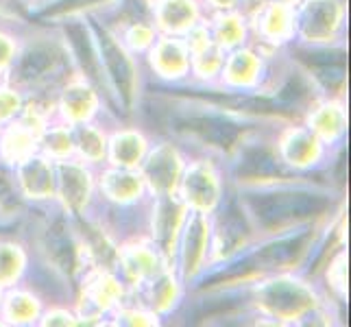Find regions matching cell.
<instances>
[{
    "instance_id": "cell-1",
    "label": "cell",
    "mask_w": 351,
    "mask_h": 327,
    "mask_svg": "<svg viewBox=\"0 0 351 327\" xmlns=\"http://www.w3.org/2000/svg\"><path fill=\"white\" fill-rule=\"evenodd\" d=\"M251 208L264 225H280L323 212L328 208V199L310 192H277L251 199Z\"/></svg>"
},
{
    "instance_id": "cell-2",
    "label": "cell",
    "mask_w": 351,
    "mask_h": 327,
    "mask_svg": "<svg viewBox=\"0 0 351 327\" xmlns=\"http://www.w3.org/2000/svg\"><path fill=\"white\" fill-rule=\"evenodd\" d=\"M190 131L199 133L203 140L214 142V144H221V147H227L232 144L238 136V127L232 125L229 120L219 118V116H197V118H190L184 123Z\"/></svg>"
},
{
    "instance_id": "cell-3",
    "label": "cell",
    "mask_w": 351,
    "mask_h": 327,
    "mask_svg": "<svg viewBox=\"0 0 351 327\" xmlns=\"http://www.w3.org/2000/svg\"><path fill=\"white\" fill-rule=\"evenodd\" d=\"M103 44H105V53H107V62H110L112 70H114V77L118 81V88L123 92V96L129 101L131 99V70L127 66V62L123 59V55L116 53V48L110 44V40L103 38Z\"/></svg>"
},
{
    "instance_id": "cell-4",
    "label": "cell",
    "mask_w": 351,
    "mask_h": 327,
    "mask_svg": "<svg viewBox=\"0 0 351 327\" xmlns=\"http://www.w3.org/2000/svg\"><path fill=\"white\" fill-rule=\"evenodd\" d=\"M48 55L46 53H42V51H35L33 55H29L27 57V62H24V75L27 77H35V75H40V72L46 68V64H48V59H46Z\"/></svg>"
},
{
    "instance_id": "cell-5",
    "label": "cell",
    "mask_w": 351,
    "mask_h": 327,
    "mask_svg": "<svg viewBox=\"0 0 351 327\" xmlns=\"http://www.w3.org/2000/svg\"><path fill=\"white\" fill-rule=\"evenodd\" d=\"M86 3H92V0H64V3H59L57 7L48 9L46 14L48 16H51V14H62V11H66V9H75V7H81V5H86Z\"/></svg>"
}]
</instances>
